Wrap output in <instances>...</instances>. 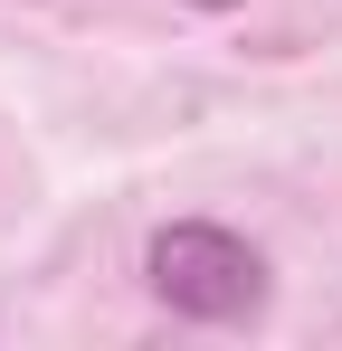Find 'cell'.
I'll use <instances>...</instances> for the list:
<instances>
[{"mask_svg":"<svg viewBox=\"0 0 342 351\" xmlns=\"http://www.w3.org/2000/svg\"><path fill=\"white\" fill-rule=\"evenodd\" d=\"M143 276H152V294H162L171 313H190V323H247V313L266 304V256L238 228H219V219H171V228L143 247Z\"/></svg>","mask_w":342,"mask_h":351,"instance_id":"cell-1","label":"cell"},{"mask_svg":"<svg viewBox=\"0 0 342 351\" xmlns=\"http://www.w3.org/2000/svg\"><path fill=\"white\" fill-rule=\"evenodd\" d=\"M190 10H228V0H190Z\"/></svg>","mask_w":342,"mask_h":351,"instance_id":"cell-2","label":"cell"}]
</instances>
